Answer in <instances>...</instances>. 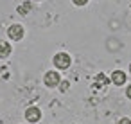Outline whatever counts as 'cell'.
<instances>
[{"instance_id": "obj_10", "label": "cell", "mask_w": 131, "mask_h": 124, "mask_svg": "<svg viewBox=\"0 0 131 124\" xmlns=\"http://www.w3.org/2000/svg\"><path fill=\"white\" fill-rule=\"evenodd\" d=\"M118 124H131V120H129V119H122Z\"/></svg>"}, {"instance_id": "obj_1", "label": "cell", "mask_w": 131, "mask_h": 124, "mask_svg": "<svg viewBox=\"0 0 131 124\" xmlns=\"http://www.w3.org/2000/svg\"><path fill=\"white\" fill-rule=\"evenodd\" d=\"M54 67H58L59 70H65L70 67V56L67 52H58L54 56Z\"/></svg>"}, {"instance_id": "obj_3", "label": "cell", "mask_w": 131, "mask_h": 124, "mask_svg": "<svg viewBox=\"0 0 131 124\" xmlns=\"http://www.w3.org/2000/svg\"><path fill=\"white\" fill-rule=\"evenodd\" d=\"M43 81H45V85H47V86H50V88H52V86H58V85H59L61 77H59V74H58V72H54V70H52V72H47V74H45V79H43Z\"/></svg>"}, {"instance_id": "obj_12", "label": "cell", "mask_w": 131, "mask_h": 124, "mask_svg": "<svg viewBox=\"0 0 131 124\" xmlns=\"http://www.w3.org/2000/svg\"><path fill=\"white\" fill-rule=\"evenodd\" d=\"M129 72H131V65H129Z\"/></svg>"}, {"instance_id": "obj_11", "label": "cell", "mask_w": 131, "mask_h": 124, "mask_svg": "<svg viewBox=\"0 0 131 124\" xmlns=\"http://www.w3.org/2000/svg\"><path fill=\"white\" fill-rule=\"evenodd\" d=\"M68 88V83H61V90H67Z\"/></svg>"}, {"instance_id": "obj_7", "label": "cell", "mask_w": 131, "mask_h": 124, "mask_svg": "<svg viewBox=\"0 0 131 124\" xmlns=\"http://www.w3.org/2000/svg\"><path fill=\"white\" fill-rule=\"evenodd\" d=\"M29 11H31V4H29V2H25V4H22V6L18 7V13H20V15H27Z\"/></svg>"}, {"instance_id": "obj_9", "label": "cell", "mask_w": 131, "mask_h": 124, "mask_svg": "<svg viewBox=\"0 0 131 124\" xmlns=\"http://www.w3.org/2000/svg\"><path fill=\"white\" fill-rule=\"evenodd\" d=\"M126 95H127V97H129V99H131V85H129V86H127V90H126Z\"/></svg>"}, {"instance_id": "obj_2", "label": "cell", "mask_w": 131, "mask_h": 124, "mask_svg": "<svg viewBox=\"0 0 131 124\" xmlns=\"http://www.w3.org/2000/svg\"><path fill=\"white\" fill-rule=\"evenodd\" d=\"M7 36L11 38V40H22L24 38V27L20 25V24H13L9 29H7Z\"/></svg>"}, {"instance_id": "obj_8", "label": "cell", "mask_w": 131, "mask_h": 124, "mask_svg": "<svg viewBox=\"0 0 131 124\" xmlns=\"http://www.w3.org/2000/svg\"><path fill=\"white\" fill-rule=\"evenodd\" d=\"M72 2H74L75 6H84V4L88 2V0H72Z\"/></svg>"}, {"instance_id": "obj_6", "label": "cell", "mask_w": 131, "mask_h": 124, "mask_svg": "<svg viewBox=\"0 0 131 124\" xmlns=\"http://www.w3.org/2000/svg\"><path fill=\"white\" fill-rule=\"evenodd\" d=\"M11 54V45L7 42H0V58H7Z\"/></svg>"}, {"instance_id": "obj_4", "label": "cell", "mask_w": 131, "mask_h": 124, "mask_svg": "<svg viewBox=\"0 0 131 124\" xmlns=\"http://www.w3.org/2000/svg\"><path fill=\"white\" fill-rule=\"evenodd\" d=\"M25 119H27L29 122H38V120L41 119V111H40V108L31 106L29 110H25Z\"/></svg>"}, {"instance_id": "obj_5", "label": "cell", "mask_w": 131, "mask_h": 124, "mask_svg": "<svg viewBox=\"0 0 131 124\" xmlns=\"http://www.w3.org/2000/svg\"><path fill=\"white\" fill-rule=\"evenodd\" d=\"M111 81H113V85L120 86V85L126 83V74H124L122 70H115V72L111 74Z\"/></svg>"}]
</instances>
